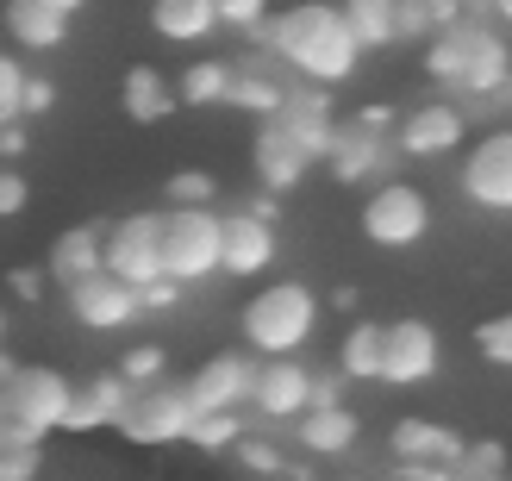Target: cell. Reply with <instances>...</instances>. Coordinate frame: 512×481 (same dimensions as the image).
Returning a JSON list of instances; mask_svg holds the SVG:
<instances>
[{"instance_id": "1", "label": "cell", "mask_w": 512, "mask_h": 481, "mask_svg": "<svg viewBox=\"0 0 512 481\" xmlns=\"http://www.w3.org/2000/svg\"><path fill=\"white\" fill-rule=\"evenodd\" d=\"M256 44H263L300 88H319V94L344 88L350 75L363 69V44L350 38L344 0H288V7H275L269 32Z\"/></svg>"}, {"instance_id": "2", "label": "cell", "mask_w": 512, "mask_h": 481, "mask_svg": "<svg viewBox=\"0 0 512 481\" xmlns=\"http://www.w3.org/2000/svg\"><path fill=\"white\" fill-rule=\"evenodd\" d=\"M319 319H325V300L313 288L294 282V275H269L238 307V338L263 363H281V357H306V350H313Z\"/></svg>"}, {"instance_id": "3", "label": "cell", "mask_w": 512, "mask_h": 481, "mask_svg": "<svg viewBox=\"0 0 512 481\" xmlns=\"http://www.w3.org/2000/svg\"><path fill=\"white\" fill-rule=\"evenodd\" d=\"M75 407V382L50 363H0V425L25 438H57Z\"/></svg>"}, {"instance_id": "4", "label": "cell", "mask_w": 512, "mask_h": 481, "mask_svg": "<svg viewBox=\"0 0 512 481\" xmlns=\"http://www.w3.org/2000/svg\"><path fill=\"white\" fill-rule=\"evenodd\" d=\"M356 225H363V238L375 250H388V257H406V250H419L431 238V225H438V213H431V194L419 182H400V175H388V182H375L363 213H356Z\"/></svg>"}, {"instance_id": "5", "label": "cell", "mask_w": 512, "mask_h": 481, "mask_svg": "<svg viewBox=\"0 0 512 481\" xmlns=\"http://www.w3.org/2000/svg\"><path fill=\"white\" fill-rule=\"evenodd\" d=\"M163 263L182 288L225 275V213L219 207H169L163 213Z\"/></svg>"}, {"instance_id": "6", "label": "cell", "mask_w": 512, "mask_h": 481, "mask_svg": "<svg viewBox=\"0 0 512 481\" xmlns=\"http://www.w3.org/2000/svg\"><path fill=\"white\" fill-rule=\"evenodd\" d=\"M469 107L456 94H431L413 100L400 113V132H394V157H413V163H444V157H469Z\"/></svg>"}, {"instance_id": "7", "label": "cell", "mask_w": 512, "mask_h": 481, "mask_svg": "<svg viewBox=\"0 0 512 481\" xmlns=\"http://www.w3.org/2000/svg\"><path fill=\"white\" fill-rule=\"evenodd\" d=\"M194 419H200V407H194L188 382H157V388L132 394V407L119 419V438L138 450H169V444L194 438Z\"/></svg>"}, {"instance_id": "8", "label": "cell", "mask_w": 512, "mask_h": 481, "mask_svg": "<svg viewBox=\"0 0 512 481\" xmlns=\"http://www.w3.org/2000/svg\"><path fill=\"white\" fill-rule=\"evenodd\" d=\"M456 194H463V207H475V213L512 219V119L488 125V132L469 144V157L456 163Z\"/></svg>"}, {"instance_id": "9", "label": "cell", "mask_w": 512, "mask_h": 481, "mask_svg": "<svg viewBox=\"0 0 512 481\" xmlns=\"http://www.w3.org/2000/svg\"><path fill=\"white\" fill-rule=\"evenodd\" d=\"M256 375H263V357H256V350L219 344V350H207V357L182 375V382H188L200 413H244L256 400Z\"/></svg>"}, {"instance_id": "10", "label": "cell", "mask_w": 512, "mask_h": 481, "mask_svg": "<svg viewBox=\"0 0 512 481\" xmlns=\"http://www.w3.org/2000/svg\"><path fill=\"white\" fill-rule=\"evenodd\" d=\"M107 275H119L125 288H150L163 282L169 263H163V213H125L107 225Z\"/></svg>"}, {"instance_id": "11", "label": "cell", "mask_w": 512, "mask_h": 481, "mask_svg": "<svg viewBox=\"0 0 512 481\" xmlns=\"http://www.w3.org/2000/svg\"><path fill=\"white\" fill-rule=\"evenodd\" d=\"M456 38H463V88H456V100L494 107V100L512 88V44H506V32L488 25V19H469V25H456Z\"/></svg>"}, {"instance_id": "12", "label": "cell", "mask_w": 512, "mask_h": 481, "mask_svg": "<svg viewBox=\"0 0 512 481\" xmlns=\"http://www.w3.org/2000/svg\"><path fill=\"white\" fill-rule=\"evenodd\" d=\"M444 369V338L431 319H394L388 325V363H381V388H425Z\"/></svg>"}, {"instance_id": "13", "label": "cell", "mask_w": 512, "mask_h": 481, "mask_svg": "<svg viewBox=\"0 0 512 481\" xmlns=\"http://www.w3.org/2000/svg\"><path fill=\"white\" fill-rule=\"evenodd\" d=\"M313 388H319V375L306 369V357L263 363V375H256V400H250V413L263 419V425H300L306 413H313Z\"/></svg>"}, {"instance_id": "14", "label": "cell", "mask_w": 512, "mask_h": 481, "mask_svg": "<svg viewBox=\"0 0 512 481\" xmlns=\"http://www.w3.org/2000/svg\"><path fill=\"white\" fill-rule=\"evenodd\" d=\"M63 307H69V319L82 325V332H125L132 319H144L138 288H125L119 275H88V282H75L63 294Z\"/></svg>"}, {"instance_id": "15", "label": "cell", "mask_w": 512, "mask_h": 481, "mask_svg": "<svg viewBox=\"0 0 512 481\" xmlns=\"http://www.w3.org/2000/svg\"><path fill=\"white\" fill-rule=\"evenodd\" d=\"M281 257V225L250 219L244 207H225V275L232 282H263Z\"/></svg>"}, {"instance_id": "16", "label": "cell", "mask_w": 512, "mask_h": 481, "mask_svg": "<svg viewBox=\"0 0 512 481\" xmlns=\"http://www.w3.org/2000/svg\"><path fill=\"white\" fill-rule=\"evenodd\" d=\"M388 457H394V469H413V463L463 469L469 463V444H463V432H450V425H438V419H394Z\"/></svg>"}, {"instance_id": "17", "label": "cell", "mask_w": 512, "mask_h": 481, "mask_svg": "<svg viewBox=\"0 0 512 481\" xmlns=\"http://www.w3.org/2000/svg\"><path fill=\"white\" fill-rule=\"evenodd\" d=\"M44 275L57 294H69L88 275H107V225H69V232H57L44 250Z\"/></svg>"}, {"instance_id": "18", "label": "cell", "mask_w": 512, "mask_h": 481, "mask_svg": "<svg viewBox=\"0 0 512 481\" xmlns=\"http://www.w3.org/2000/svg\"><path fill=\"white\" fill-rule=\"evenodd\" d=\"M250 169H256V188H263V194H294L306 182V169H313V157H306L281 125H256Z\"/></svg>"}, {"instance_id": "19", "label": "cell", "mask_w": 512, "mask_h": 481, "mask_svg": "<svg viewBox=\"0 0 512 481\" xmlns=\"http://www.w3.org/2000/svg\"><path fill=\"white\" fill-rule=\"evenodd\" d=\"M288 100H294V88H288V69H281L275 57H244L238 63V88H232L238 113H250L256 125H275L281 113H288Z\"/></svg>"}, {"instance_id": "20", "label": "cell", "mask_w": 512, "mask_h": 481, "mask_svg": "<svg viewBox=\"0 0 512 481\" xmlns=\"http://www.w3.org/2000/svg\"><path fill=\"white\" fill-rule=\"evenodd\" d=\"M119 113L132 125H163L169 113H182V88L157 63H132L119 75Z\"/></svg>"}, {"instance_id": "21", "label": "cell", "mask_w": 512, "mask_h": 481, "mask_svg": "<svg viewBox=\"0 0 512 481\" xmlns=\"http://www.w3.org/2000/svg\"><path fill=\"white\" fill-rule=\"evenodd\" d=\"M275 125H281V132H288L313 163H325V157H331V144H338V132H344L338 113H331V94H319V88H294L288 113H281Z\"/></svg>"}, {"instance_id": "22", "label": "cell", "mask_w": 512, "mask_h": 481, "mask_svg": "<svg viewBox=\"0 0 512 481\" xmlns=\"http://www.w3.org/2000/svg\"><path fill=\"white\" fill-rule=\"evenodd\" d=\"M294 444H300V457H313V463H338L363 444V413L356 407H319L294 425Z\"/></svg>"}, {"instance_id": "23", "label": "cell", "mask_w": 512, "mask_h": 481, "mask_svg": "<svg viewBox=\"0 0 512 481\" xmlns=\"http://www.w3.org/2000/svg\"><path fill=\"white\" fill-rule=\"evenodd\" d=\"M219 25V0H150V32L163 44H213Z\"/></svg>"}, {"instance_id": "24", "label": "cell", "mask_w": 512, "mask_h": 481, "mask_svg": "<svg viewBox=\"0 0 512 481\" xmlns=\"http://www.w3.org/2000/svg\"><path fill=\"white\" fill-rule=\"evenodd\" d=\"M381 163H388V144H381V138H369L363 125H344V132H338V144H331V157H325L331 182H344V188H363V182H375V175H381ZM381 182H388V175H381Z\"/></svg>"}, {"instance_id": "25", "label": "cell", "mask_w": 512, "mask_h": 481, "mask_svg": "<svg viewBox=\"0 0 512 481\" xmlns=\"http://www.w3.org/2000/svg\"><path fill=\"white\" fill-rule=\"evenodd\" d=\"M381 363H388V325L350 319V332L338 338V357H331V369H338L344 382H381Z\"/></svg>"}, {"instance_id": "26", "label": "cell", "mask_w": 512, "mask_h": 481, "mask_svg": "<svg viewBox=\"0 0 512 481\" xmlns=\"http://www.w3.org/2000/svg\"><path fill=\"white\" fill-rule=\"evenodd\" d=\"M69 25H75V19L50 13V7L7 0V44L19 50V57H32V50H63V44H69Z\"/></svg>"}, {"instance_id": "27", "label": "cell", "mask_w": 512, "mask_h": 481, "mask_svg": "<svg viewBox=\"0 0 512 481\" xmlns=\"http://www.w3.org/2000/svg\"><path fill=\"white\" fill-rule=\"evenodd\" d=\"M175 88H182V107H232V88H238V63L232 57H194L182 75H175Z\"/></svg>"}, {"instance_id": "28", "label": "cell", "mask_w": 512, "mask_h": 481, "mask_svg": "<svg viewBox=\"0 0 512 481\" xmlns=\"http://www.w3.org/2000/svg\"><path fill=\"white\" fill-rule=\"evenodd\" d=\"M344 19H350V38L369 50H394L400 44V7H381V0H344Z\"/></svg>"}, {"instance_id": "29", "label": "cell", "mask_w": 512, "mask_h": 481, "mask_svg": "<svg viewBox=\"0 0 512 481\" xmlns=\"http://www.w3.org/2000/svg\"><path fill=\"white\" fill-rule=\"evenodd\" d=\"M132 388H157V382H175L169 375V344L163 338H138V344H125L119 350V363H113Z\"/></svg>"}, {"instance_id": "30", "label": "cell", "mask_w": 512, "mask_h": 481, "mask_svg": "<svg viewBox=\"0 0 512 481\" xmlns=\"http://www.w3.org/2000/svg\"><path fill=\"white\" fill-rule=\"evenodd\" d=\"M244 438H250V432H244V413H200L188 450H200V457H232Z\"/></svg>"}, {"instance_id": "31", "label": "cell", "mask_w": 512, "mask_h": 481, "mask_svg": "<svg viewBox=\"0 0 512 481\" xmlns=\"http://www.w3.org/2000/svg\"><path fill=\"white\" fill-rule=\"evenodd\" d=\"M232 463H238L250 481H288V469H294V457H288L281 444H269L263 432H250V438L232 450Z\"/></svg>"}, {"instance_id": "32", "label": "cell", "mask_w": 512, "mask_h": 481, "mask_svg": "<svg viewBox=\"0 0 512 481\" xmlns=\"http://www.w3.org/2000/svg\"><path fill=\"white\" fill-rule=\"evenodd\" d=\"M38 469H44V438L0 425V481H38Z\"/></svg>"}, {"instance_id": "33", "label": "cell", "mask_w": 512, "mask_h": 481, "mask_svg": "<svg viewBox=\"0 0 512 481\" xmlns=\"http://www.w3.org/2000/svg\"><path fill=\"white\" fill-rule=\"evenodd\" d=\"M419 63H425V75H431V82H438L444 94H456V88H463V38H456V32L431 38Z\"/></svg>"}, {"instance_id": "34", "label": "cell", "mask_w": 512, "mask_h": 481, "mask_svg": "<svg viewBox=\"0 0 512 481\" xmlns=\"http://www.w3.org/2000/svg\"><path fill=\"white\" fill-rule=\"evenodd\" d=\"M163 200H169V207H213V200H219V175L213 169H175L163 182Z\"/></svg>"}, {"instance_id": "35", "label": "cell", "mask_w": 512, "mask_h": 481, "mask_svg": "<svg viewBox=\"0 0 512 481\" xmlns=\"http://www.w3.org/2000/svg\"><path fill=\"white\" fill-rule=\"evenodd\" d=\"M475 357L488 369H512V307L506 313H488L475 325Z\"/></svg>"}, {"instance_id": "36", "label": "cell", "mask_w": 512, "mask_h": 481, "mask_svg": "<svg viewBox=\"0 0 512 481\" xmlns=\"http://www.w3.org/2000/svg\"><path fill=\"white\" fill-rule=\"evenodd\" d=\"M219 19L232 25V32H244V38L256 44V38L269 32V19H275V7H269V0H219Z\"/></svg>"}, {"instance_id": "37", "label": "cell", "mask_w": 512, "mask_h": 481, "mask_svg": "<svg viewBox=\"0 0 512 481\" xmlns=\"http://www.w3.org/2000/svg\"><path fill=\"white\" fill-rule=\"evenodd\" d=\"M182 300H188V288L175 282V275H163V282H150V288L138 294V307H144V313H175Z\"/></svg>"}, {"instance_id": "38", "label": "cell", "mask_w": 512, "mask_h": 481, "mask_svg": "<svg viewBox=\"0 0 512 481\" xmlns=\"http://www.w3.org/2000/svg\"><path fill=\"white\" fill-rule=\"evenodd\" d=\"M350 125H363L369 138H394V132H400V113H394V107H375V100H369V107H356Z\"/></svg>"}, {"instance_id": "39", "label": "cell", "mask_w": 512, "mask_h": 481, "mask_svg": "<svg viewBox=\"0 0 512 481\" xmlns=\"http://www.w3.org/2000/svg\"><path fill=\"white\" fill-rule=\"evenodd\" d=\"M25 200H32L25 175H19V169H7V175H0V219H19V213H25Z\"/></svg>"}, {"instance_id": "40", "label": "cell", "mask_w": 512, "mask_h": 481, "mask_svg": "<svg viewBox=\"0 0 512 481\" xmlns=\"http://www.w3.org/2000/svg\"><path fill=\"white\" fill-rule=\"evenodd\" d=\"M44 282H50L44 269H13V275H7V294L19 300V307H38V294H44Z\"/></svg>"}, {"instance_id": "41", "label": "cell", "mask_w": 512, "mask_h": 481, "mask_svg": "<svg viewBox=\"0 0 512 481\" xmlns=\"http://www.w3.org/2000/svg\"><path fill=\"white\" fill-rule=\"evenodd\" d=\"M238 207H244L250 219H263V225H281V194H263V188H256V194L238 200Z\"/></svg>"}, {"instance_id": "42", "label": "cell", "mask_w": 512, "mask_h": 481, "mask_svg": "<svg viewBox=\"0 0 512 481\" xmlns=\"http://www.w3.org/2000/svg\"><path fill=\"white\" fill-rule=\"evenodd\" d=\"M57 107V82H44V75H32V88H25V119H38Z\"/></svg>"}, {"instance_id": "43", "label": "cell", "mask_w": 512, "mask_h": 481, "mask_svg": "<svg viewBox=\"0 0 512 481\" xmlns=\"http://www.w3.org/2000/svg\"><path fill=\"white\" fill-rule=\"evenodd\" d=\"M25 150H32V132L25 125H0V157H7V169H19Z\"/></svg>"}, {"instance_id": "44", "label": "cell", "mask_w": 512, "mask_h": 481, "mask_svg": "<svg viewBox=\"0 0 512 481\" xmlns=\"http://www.w3.org/2000/svg\"><path fill=\"white\" fill-rule=\"evenodd\" d=\"M319 407H350V400H344V375H338V369H325V375H319V388H313V413H319Z\"/></svg>"}, {"instance_id": "45", "label": "cell", "mask_w": 512, "mask_h": 481, "mask_svg": "<svg viewBox=\"0 0 512 481\" xmlns=\"http://www.w3.org/2000/svg\"><path fill=\"white\" fill-rule=\"evenodd\" d=\"M356 300H363V294H356V288L344 282V288H331V300H325V307H338V313H356Z\"/></svg>"}, {"instance_id": "46", "label": "cell", "mask_w": 512, "mask_h": 481, "mask_svg": "<svg viewBox=\"0 0 512 481\" xmlns=\"http://www.w3.org/2000/svg\"><path fill=\"white\" fill-rule=\"evenodd\" d=\"M32 7H50V13H63V19H75V13L88 7V0H32Z\"/></svg>"}, {"instance_id": "47", "label": "cell", "mask_w": 512, "mask_h": 481, "mask_svg": "<svg viewBox=\"0 0 512 481\" xmlns=\"http://www.w3.org/2000/svg\"><path fill=\"white\" fill-rule=\"evenodd\" d=\"M488 19L500 25V32H512V0H494V7H488Z\"/></svg>"}, {"instance_id": "48", "label": "cell", "mask_w": 512, "mask_h": 481, "mask_svg": "<svg viewBox=\"0 0 512 481\" xmlns=\"http://www.w3.org/2000/svg\"><path fill=\"white\" fill-rule=\"evenodd\" d=\"M494 107H500V113H506V119H512V88H506V94H500V100H494Z\"/></svg>"}, {"instance_id": "49", "label": "cell", "mask_w": 512, "mask_h": 481, "mask_svg": "<svg viewBox=\"0 0 512 481\" xmlns=\"http://www.w3.org/2000/svg\"><path fill=\"white\" fill-rule=\"evenodd\" d=\"M381 7H400V0H381Z\"/></svg>"}]
</instances>
